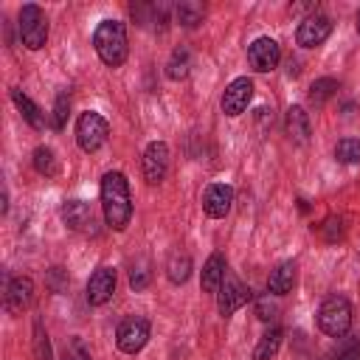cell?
I'll list each match as a JSON object with an SVG mask.
<instances>
[{"label":"cell","instance_id":"obj_19","mask_svg":"<svg viewBox=\"0 0 360 360\" xmlns=\"http://www.w3.org/2000/svg\"><path fill=\"white\" fill-rule=\"evenodd\" d=\"M292 284H295V262H281L267 278V290L273 295H287Z\"/></svg>","mask_w":360,"mask_h":360},{"label":"cell","instance_id":"obj_21","mask_svg":"<svg viewBox=\"0 0 360 360\" xmlns=\"http://www.w3.org/2000/svg\"><path fill=\"white\" fill-rule=\"evenodd\" d=\"M174 17H177L180 25L197 28V25L202 22V17H205V6L197 3V0H180V3L174 6Z\"/></svg>","mask_w":360,"mask_h":360},{"label":"cell","instance_id":"obj_12","mask_svg":"<svg viewBox=\"0 0 360 360\" xmlns=\"http://www.w3.org/2000/svg\"><path fill=\"white\" fill-rule=\"evenodd\" d=\"M115 284H118L115 270H112V267H98V270L90 276V281H87V304H90V307L107 304V301L112 298V292H115Z\"/></svg>","mask_w":360,"mask_h":360},{"label":"cell","instance_id":"obj_26","mask_svg":"<svg viewBox=\"0 0 360 360\" xmlns=\"http://www.w3.org/2000/svg\"><path fill=\"white\" fill-rule=\"evenodd\" d=\"M34 169L45 177H53L59 172V163H56V155L51 146H37L34 149Z\"/></svg>","mask_w":360,"mask_h":360},{"label":"cell","instance_id":"obj_9","mask_svg":"<svg viewBox=\"0 0 360 360\" xmlns=\"http://www.w3.org/2000/svg\"><path fill=\"white\" fill-rule=\"evenodd\" d=\"M250 98H253V82L248 76H239L222 93V112L231 115V118H236V115H242L248 110Z\"/></svg>","mask_w":360,"mask_h":360},{"label":"cell","instance_id":"obj_30","mask_svg":"<svg viewBox=\"0 0 360 360\" xmlns=\"http://www.w3.org/2000/svg\"><path fill=\"white\" fill-rule=\"evenodd\" d=\"M68 110H70V98H68V93H59L56 104H53V129H62L68 124Z\"/></svg>","mask_w":360,"mask_h":360},{"label":"cell","instance_id":"obj_17","mask_svg":"<svg viewBox=\"0 0 360 360\" xmlns=\"http://www.w3.org/2000/svg\"><path fill=\"white\" fill-rule=\"evenodd\" d=\"M225 281V256L222 253H211L208 262L202 264V276H200V284L205 292H217Z\"/></svg>","mask_w":360,"mask_h":360},{"label":"cell","instance_id":"obj_29","mask_svg":"<svg viewBox=\"0 0 360 360\" xmlns=\"http://www.w3.org/2000/svg\"><path fill=\"white\" fill-rule=\"evenodd\" d=\"M335 360H360V340L340 338V343L335 349Z\"/></svg>","mask_w":360,"mask_h":360},{"label":"cell","instance_id":"obj_22","mask_svg":"<svg viewBox=\"0 0 360 360\" xmlns=\"http://www.w3.org/2000/svg\"><path fill=\"white\" fill-rule=\"evenodd\" d=\"M281 338H284L281 326H270V329L262 335V340L256 343V349H253V360H273L276 352H278V346H281Z\"/></svg>","mask_w":360,"mask_h":360},{"label":"cell","instance_id":"obj_25","mask_svg":"<svg viewBox=\"0 0 360 360\" xmlns=\"http://www.w3.org/2000/svg\"><path fill=\"white\" fill-rule=\"evenodd\" d=\"M166 276H169L172 284H183L191 276V259L186 253H174L169 259V264H166Z\"/></svg>","mask_w":360,"mask_h":360},{"label":"cell","instance_id":"obj_16","mask_svg":"<svg viewBox=\"0 0 360 360\" xmlns=\"http://www.w3.org/2000/svg\"><path fill=\"white\" fill-rule=\"evenodd\" d=\"M62 219L70 231H84V228L93 225V211L84 200H68L62 205Z\"/></svg>","mask_w":360,"mask_h":360},{"label":"cell","instance_id":"obj_2","mask_svg":"<svg viewBox=\"0 0 360 360\" xmlns=\"http://www.w3.org/2000/svg\"><path fill=\"white\" fill-rule=\"evenodd\" d=\"M93 48L107 68H121L127 59V28L118 20H101L93 31Z\"/></svg>","mask_w":360,"mask_h":360},{"label":"cell","instance_id":"obj_14","mask_svg":"<svg viewBox=\"0 0 360 360\" xmlns=\"http://www.w3.org/2000/svg\"><path fill=\"white\" fill-rule=\"evenodd\" d=\"M34 301V281L28 276H17L6 287V309L8 312H22Z\"/></svg>","mask_w":360,"mask_h":360},{"label":"cell","instance_id":"obj_33","mask_svg":"<svg viewBox=\"0 0 360 360\" xmlns=\"http://www.w3.org/2000/svg\"><path fill=\"white\" fill-rule=\"evenodd\" d=\"M146 284H149V273H146L143 267H138V270L129 273V287H132V290H143Z\"/></svg>","mask_w":360,"mask_h":360},{"label":"cell","instance_id":"obj_27","mask_svg":"<svg viewBox=\"0 0 360 360\" xmlns=\"http://www.w3.org/2000/svg\"><path fill=\"white\" fill-rule=\"evenodd\" d=\"M34 354H37V360H53L51 340H48V332L39 318H34Z\"/></svg>","mask_w":360,"mask_h":360},{"label":"cell","instance_id":"obj_10","mask_svg":"<svg viewBox=\"0 0 360 360\" xmlns=\"http://www.w3.org/2000/svg\"><path fill=\"white\" fill-rule=\"evenodd\" d=\"M329 34H332V20H329L326 14H309V17L298 25L295 42H298L301 48H318V45L326 42Z\"/></svg>","mask_w":360,"mask_h":360},{"label":"cell","instance_id":"obj_13","mask_svg":"<svg viewBox=\"0 0 360 360\" xmlns=\"http://www.w3.org/2000/svg\"><path fill=\"white\" fill-rule=\"evenodd\" d=\"M231 202H233V188L228 183H211L202 194V211L211 219H222L231 211Z\"/></svg>","mask_w":360,"mask_h":360},{"label":"cell","instance_id":"obj_4","mask_svg":"<svg viewBox=\"0 0 360 360\" xmlns=\"http://www.w3.org/2000/svg\"><path fill=\"white\" fill-rule=\"evenodd\" d=\"M20 37H22V45L28 48V51H39V48H45V42H48V17H45V11L39 8V6H34V3H25L22 8H20Z\"/></svg>","mask_w":360,"mask_h":360},{"label":"cell","instance_id":"obj_1","mask_svg":"<svg viewBox=\"0 0 360 360\" xmlns=\"http://www.w3.org/2000/svg\"><path fill=\"white\" fill-rule=\"evenodd\" d=\"M101 211L112 231H124L132 219V197L129 183L121 172H107L101 177Z\"/></svg>","mask_w":360,"mask_h":360},{"label":"cell","instance_id":"obj_6","mask_svg":"<svg viewBox=\"0 0 360 360\" xmlns=\"http://www.w3.org/2000/svg\"><path fill=\"white\" fill-rule=\"evenodd\" d=\"M149 321L143 318V315H132V318H127V321H121V326H118V332H115V346L124 352V354H135V352H141L143 346H146V340H149Z\"/></svg>","mask_w":360,"mask_h":360},{"label":"cell","instance_id":"obj_23","mask_svg":"<svg viewBox=\"0 0 360 360\" xmlns=\"http://www.w3.org/2000/svg\"><path fill=\"white\" fill-rule=\"evenodd\" d=\"M188 70H191V53H188V48H174L172 56H169V65H166V76L174 79V82H180V79L188 76Z\"/></svg>","mask_w":360,"mask_h":360},{"label":"cell","instance_id":"obj_34","mask_svg":"<svg viewBox=\"0 0 360 360\" xmlns=\"http://www.w3.org/2000/svg\"><path fill=\"white\" fill-rule=\"evenodd\" d=\"M357 34H360V11H357Z\"/></svg>","mask_w":360,"mask_h":360},{"label":"cell","instance_id":"obj_32","mask_svg":"<svg viewBox=\"0 0 360 360\" xmlns=\"http://www.w3.org/2000/svg\"><path fill=\"white\" fill-rule=\"evenodd\" d=\"M256 315H259L262 321H273V318H276V304L270 301V295H264V298L256 301Z\"/></svg>","mask_w":360,"mask_h":360},{"label":"cell","instance_id":"obj_5","mask_svg":"<svg viewBox=\"0 0 360 360\" xmlns=\"http://www.w3.org/2000/svg\"><path fill=\"white\" fill-rule=\"evenodd\" d=\"M107 135H110V127L104 121V115L98 112H82L79 121H76V143L82 152H98L104 143H107Z\"/></svg>","mask_w":360,"mask_h":360},{"label":"cell","instance_id":"obj_15","mask_svg":"<svg viewBox=\"0 0 360 360\" xmlns=\"http://www.w3.org/2000/svg\"><path fill=\"white\" fill-rule=\"evenodd\" d=\"M284 129H287V135H290V141L292 143H307L309 141V115H307V110L304 107H290L287 110V118H284Z\"/></svg>","mask_w":360,"mask_h":360},{"label":"cell","instance_id":"obj_8","mask_svg":"<svg viewBox=\"0 0 360 360\" xmlns=\"http://www.w3.org/2000/svg\"><path fill=\"white\" fill-rule=\"evenodd\" d=\"M248 62H250V68H253L256 73H270V70L278 68V62H281V48H278V42L270 39V37L253 39L250 48H248Z\"/></svg>","mask_w":360,"mask_h":360},{"label":"cell","instance_id":"obj_20","mask_svg":"<svg viewBox=\"0 0 360 360\" xmlns=\"http://www.w3.org/2000/svg\"><path fill=\"white\" fill-rule=\"evenodd\" d=\"M132 17L138 20V25H152L155 22V28H163V22L169 20V8L160 3V6H155V3H149V6H143V3H138V6H132Z\"/></svg>","mask_w":360,"mask_h":360},{"label":"cell","instance_id":"obj_7","mask_svg":"<svg viewBox=\"0 0 360 360\" xmlns=\"http://www.w3.org/2000/svg\"><path fill=\"white\" fill-rule=\"evenodd\" d=\"M250 301V287H245L236 276H225L222 287L217 290V309L219 315H233L236 309H242Z\"/></svg>","mask_w":360,"mask_h":360},{"label":"cell","instance_id":"obj_18","mask_svg":"<svg viewBox=\"0 0 360 360\" xmlns=\"http://www.w3.org/2000/svg\"><path fill=\"white\" fill-rule=\"evenodd\" d=\"M11 101H14V107L20 110V115L25 118V124L28 127H34V129H45V115H42V110L20 90V87H11Z\"/></svg>","mask_w":360,"mask_h":360},{"label":"cell","instance_id":"obj_24","mask_svg":"<svg viewBox=\"0 0 360 360\" xmlns=\"http://www.w3.org/2000/svg\"><path fill=\"white\" fill-rule=\"evenodd\" d=\"M335 93H338V82H335V79H315V82L309 84V104L323 107Z\"/></svg>","mask_w":360,"mask_h":360},{"label":"cell","instance_id":"obj_3","mask_svg":"<svg viewBox=\"0 0 360 360\" xmlns=\"http://www.w3.org/2000/svg\"><path fill=\"white\" fill-rule=\"evenodd\" d=\"M352 326V304L343 295H329L318 309V329L329 338H343Z\"/></svg>","mask_w":360,"mask_h":360},{"label":"cell","instance_id":"obj_28","mask_svg":"<svg viewBox=\"0 0 360 360\" xmlns=\"http://www.w3.org/2000/svg\"><path fill=\"white\" fill-rule=\"evenodd\" d=\"M335 158L340 163H360V141L357 138H340L335 146Z\"/></svg>","mask_w":360,"mask_h":360},{"label":"cell","instance_id":"obj_11","mask_svg":"<svg viewBox=\"0 0 360 360\" xmlns=\"http://www.w3.org/2000/svg\"><path fill=\"white\" fill-rule=\"evenodd\" d=\"M143 177L146 183H160L166 177V169H169V146L163 141H152L146 149H143Z\"/></svg>","mask_w":360,"mask_h":360},{"label":"cell","instance_id":"obj_31","mask_svg":"<svg viewBox=\"0 0 360 360\" xmlns=\"http://www.w3.org/2000/svg\"><path fill=\"white\" fill-rule=\"evenodd\" d=\"M62 360H90V354H87L84 343H82L79 338H73V340H70V346L65 349V357H62Z\"/></svg>","mask_w":360,"mask_h":360}]
</instances>
